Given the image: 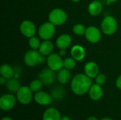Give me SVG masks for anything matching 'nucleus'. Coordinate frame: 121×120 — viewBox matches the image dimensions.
Wrapping results in <instances>:
<instances>
[{
    "mask_svg": "<svg viewBox=\"0 0 121 120\" xmlns=\"http://www.w3.org/2000/svg\"><path fill=\"white\" fill-rule=\"evenodd\" d=\"M46 62L48 68L55 71H59L64 68V60L62 59V57L57 54L52 53L48 55Z\"/></svg>",
    "mask_w": 121,
    "mask_h": 120,
    "instance_id": "obj_7",
    "label": "nucleus"
},
{
    "mask_svg": "<svg viewBox=\"0 0 121 120\" xmlns=\"http://www.w3.org/2000/svg\"><path fill=\"white\" fill-rule=\"evenodd\" d=\"M0 74L1 76L6 78L7 80L14 77L15 76L14 69L7 64L1 65V66L0 67Z\"/></svg>",
    "mask_w": 121,
    "mask_h": 120,
    "instance_id": "obj_21",
    "label": "nucleus"
},
{
    "mask_svg": "<svg viewBox=\"0 0 121 120\" xmlns=\"http://www.w3.org/2000/svg\"><path fill=\"white\" fill-rule=\"evenodd\" d=\"M6 86L9 91L11 93H17V91L21 88V83L18 80V79L13 77L7 80Z\"/></svg>",
    "mask_w": 121,
    "mask_h": 120,
    "instance_id": "obj_22",
    "label": "nucleus"
},
{
    "mask_svg": "<svg viewBox=\"0 0 121 120\" xmlns=\"http://www.w3.org/2000/svg\"><path fill=\"white\" fill-rule=\"evenodd\" d=\"M89 98L94 101H98L101 99L104 95V90L101 86L96 83L91 86L89 91Z\"/></svg>",
    "mask_w": 121,
    "mask_h": 120,
    "instance_id": "obj_14",
    "label": "nucleus"
},
{
    "mask_svg": "<svg viewBox=\"0 0 121 120\" xmlns=\"http://www.w3.org/2000/svg\"><path fill=\"white\" fill-rule=\"evenodd\" d=\"M103 11V5L99 0L93 1L89 4L88 11L93 16H99Z\"/></svg>",
    "mask_w": 121,
    "mask_h": 120,
    "instance_id": "obj_18",
    "label": "nucleus"
},
{
    "mask_svg": "<svg viewBox=\"0 0 121 120\" xmlns=\"http://www.w3.org/2000/svg\"><path fill=\"white\" fill-rule=\"evenodd\" d=\"M76 66V60L72 57H67L64 59V68L71 70Z\"/></svg>",
    "mask_w": 121,
    "mask_h": 120,
    "instance_id": "obj_25",
    "label": "nucleus"
},
{
    "mask_svg": "<svg viewBox=\"0 0 121 120\" xmlns=\"http://www.w3.org/2000/svg\"><path fill=\"white\" fill-rule=\"evenodd\" d=\"M16 103V98L12 94H4L0 98V108L4 111L12 110Z\"/></svg>",
    "mask_w": 121,
    "mask_h": 120,
    "instance_id": "obj_9",
    "label": "nucleus"
},
{
    "mask_svg": "<svg viewBox=\"0 0 121 120\" xmlns=\"http://www.w3.org/2000/svg\"><path fill=\"white\" fill-rule=\"evenodd\" d=\"M34 100L40 105L47 106L51 104L52 98L49 93L40 91L35 93V94L34 95Z\"/></svg>",
    "mask_w": 121,
    "mask_h": 120,
    "instance_id": "obj_12",
    "label": "nucleus"
},
{
    "mask_svg": "<svg viewBox=\"0 0 121 120\" xmlns=\"http://www.w3.org/2000/svg\"><path fill=\"white\" fill-rule=\"evenodd\" d=\"M72 44V37L68 34L60 35L56 41V45L60 50H65Z\"/></svg>",
    "mask_w": 121,
    "mask_h": 120,
    "instance_id": "obj_16",
    "label": "nucleus"
},
{
    "mask_svg": "<svg viewBox=\"0 0 121 120\" xmlns=\"http://www.w3.org/2000/svg\"><path fill=\"white\" fill-rule=\"evenodd\" d=\"M118 0H106V1L108 4H112V3H114V2H116V1H117Z\"/></svg>",
    "mask_w": 121,
    "mask_h": 120,
    "instance_id": "obj_31",
    "label": "nucleus"
},
{
    "mask_svg": "<svg viewBox=\"0 0 121 120\" xmlns=\"http://www.w3.org/2000/svg\"><path fill=\"white\" fill-rule=\"evenodd\" d=\"M53 44L51 41L50 40H44L43 42H41L40 46L39 47V52L40 53L43 55L44 57L45 56H48L50 54H52V51H53Z\"/></svg>",
    "mask_w": 121,
    "mask_h": 120,
    "instance_id": "obj_19",
    "label": "nucleus"
},
{
    "mask_svg": "<svg viewBox=\"0 0 121 120\" xmlns=\"http://www.w3.org/2000/svg\"><path fill=\"white\" fill-rule=\"evenodd\" d=\"M91 86V79L85 74H76L71 81V89L77 95H83L88 93Z\"/></svg>",
    "mask_w": 121,
    "mask_h": 120,
    "instance_id": "obj_1",
    "label": "nucleus"
},
{
    "mask_svg": "<svg viewBox=\"0 0 121 120\" xmlns=\"http://www.w3.org/2000/svg\"><path fill=\"white\" fill-rule=\"evenodd\" d=\"M61 120H71V119L67 116H63V117H62Z\"/></svg>",
    "mask_w": 121,
    "mask_h": 120,
    "instance_id": "obj_32",
    "label": "nucleus"
},
{
    "mask_svg": "<svg viewBox=\"0 0 121 120\" xmlns=\"http://www.w3.org/2000/svg\"><path fill=\"white\" fill-rule=\"evenodd\" d=\"M84 74L91 79H94L97 76L99 72V68L98 64L93 61L87 62L84 68Z\"/></svg>",
    "mask_w": 121,
    "mask_h": 120,
    "instance_id": "obj_13",
    "label": "nucleus"
},
{
    "mask_svg": "<svg viewBox=\"0 0 121 120\" xmlns=\"http://www.w3.org/2000/svg\"><path fill=\"white\" fill-rule=\"evenodd\" d=\"M86 40L91 43H97L101 38V33L100 30L95 26H89L86 28L85 33Z\"/></svg>",
    "mask_w": 121,
    "mask_h": 120,
    "instance_id": "obj_11",
    "label": "nucleus"
},
{
    "mask_svg": "<svg viewBox=\"0 0 121 120\" xmlns=\"http://www.w3.org/2000/svg\"><path fill=\"white\" fill-rule=\"evenodd\" d=\"M38 79L42 81L43 85L50 86L52 85L57 79V75L55 74V71L52 70L50 68L45 69L42 70L39 75Z\"/></svg>",
    "mask_w": 121,
    "mask_h": 120,
    "instance_id": "obj_8",
    "label": "nucleus"
},
{
    "mask_svg": "<svg viewBox=\"0 0 121 120\" xmlns=\"http://www.w3.org/2000/svg\"><path fill=\"white\" fill-rule=\"evenodd\" d=\"M57 79L61 84H66L67 83L69 80L71 79V72L70 70L62 68L60 70L57 74Z\"/></svg>",
    "mask_w": 121,
    "mask_h": 120,
    "instance_id": "obj_20",
    "label": "nucleus"
},
{
    "mask_svg": "<svg viewBox=\"0 0 121 120\" xmlns=\"http://www.w3.org/2000/svg\"><path fill=\"white\" fill-rule=\"evenodd\" d=\"M71 56L76 61H82L86 56L85 49L80 45H75L71 49Z\"/></svg>",
    "mask_w": 121,
    "mask_h": 120,
    "instance_id": "obj_15",
    "label": "nucleus"
},
{
    "mask_svg": "<svg viewBox=\"0 0 121 120\" xmlns=\"http://www.w3.org/2000/svg\"><path fill=\"white\" fill-rule=\"evenodd\" d=\"M43 83L38 79H35V80L32 81L30 83L29 87L33 93H37L38 91H40V90L43 88Z\"/></svg>",
    "mask_w": 121,
    "mask_h": 120,
    "instance_id": "obj_23",
    "label": "nucleus"
},
{
    "mask_svg": "<svg viewBox=\"0 0 121 120\" xmlns=\"http://www.w3.org/2000/svg\"><path fill=\"white\" fill-rule=\"evenodd\" d=\"M55 25L50 21L43 23L39 28L38 35L43 40H50L55 34Z\"/></svg>",
    "mask_w": 121,
    "mask_h": 120,
    "instance_id": "obj_5",
    "label": "nucleus"
},
{
    "mask_svg": "<svg viewBox=\"0 0 121 120\" xmlns=\"http://www.w3.org/2000/svg\"><path fill=\"white\" fill-rule=\"evenodd\" d=\"M86 30V28L83 24H81V23H77L74 25L72 28L73 33L75 35H79V36L85 35Z\"/></svg>",
    "mask_w": 121,
    "mask_h": 120,
    "instance_id": "obj_24",
    "label": "nucleus"
},
{
    "mask_svg": "<svg viewBox=\"0 0 121 120\" xmlns=\"http://www.w3.org/2000/svg\"><path fill=\"white\" fill-rule=\"evenodd\" d=\"M65 50H60V56L62 57H63V56H65Z\"/></svg>",
    "mask_w": 121,
    "mask_h": 120,
    "instance_id": "obj_33",
    "label": "nucleus"
},
{
    "mask_svg": "<svg viewBox=\"0 0 121 120\" xmlns=\"http://www.w3.org/2000/svg\"><path fill=\"white\" fill-rule=\"evenodd\" d=\"M87 120H99L96 117H94V116H91V117H89Z\"/></svg>",
    "mask_w": 121,
    "mask_h": 120,
    "instance_id": "obj_34",
    "label": "nucleus"
},
{
    "mask_svg": "<svg viewBox=\"0 0 121 120\" xmlns=\"http://www.w3.org/2000/svg\"><path fill=\"white\" fill-rule=\"evenodd\" d=\"M48 20L55 25H61L66 23L67 20V15L62 8H54L50 12L48 15Z\"/></svg>",
    "mask_w": 121,
    "mask_h": 120,
    "instance_id": "obj_4",
    "label": "nucleus"
},
{
    "mask_svg": "<svg viewBox=\"0 0 121 120\" xmlns=\"http://www.w3.org/2000/svg\"><path fill=\"white\" fill-rule=\"evenodd\" d=\"M33 91L28 86H21L16 93V98L18 101L22 105H28L33 100Z\"/></svg>",
    "mask_w": 121,
    "mask_h": 120,
    "instance_id": "obj_6",
    "label": "nucleus"
},
{
    "mask_svg": "<svg viewBox=\"0 0 121 120\" xmlns=\"http://www.w3.org/2000/svg\"><path fill=\"white\" fill-rule=\"evenodd\" d=\"M101 28L105 35H113L118 29V23L116 19L111 16H106L101 22Z\"/></svg>",
    "mask_w": 121,
    "mask_h": 120,
    "instance_id": "obj_3",
    "label": "nucleus"
},
{
    "mask_svg": "<svg viewBox=\"0 0 121 120\" xmlns=\"http://www.w3.org/2000/svg\"><path fill=\"white\" fill-rule=\"evenodd\" d=\"M101 120H113V119H111V118H109V117H106V118L102 119Z\"/></svg>",
    "mask_w": 121,
    "mask_h": 120,
    "instance_id": "obj_36",
    "label": "nucleus"
},
{
    "mask_svg": "<svg viewBox=\"0 0 121 120\" xmlns=\"http://www.w3.org/2000/svg\"><path fill=\"white\" fill-rule=\"evenodd\" d=\"M6 82H7V79L1 76V77H0V83H1V85H6Z\"/></svg>",
    "mask_w": 121,
    "mask_h": 120,
    "instance_id": "obj_30",
    "label": "nucleus"
},
{
    "mask_svg": "<svg viewBox=\"0 0 121 120\" xmlns=\"http://www.w3.org/2000/svg\"><path fill=\"white\" fill-rule=\"evenodd\" d=\"M95 79H95L96 83H97L100 86L104 85L106 82V76L104 74H99Z\"/></svg>",
    "mask_w": 121,
    "mask_h": 120,
    "instance_id": "obj_28",
    "label": "nucleus"
},
{
    "mask_svg": "<svg viewBox=\"0 0 121 120\" xmlns=\"http://www.w3.org/2000/svg\"><path fill=\"white\" fill-rule=\"evenodd\" d=\"M20 31L23 35L30 38L35 36V34L36 33V27L32 21L26 20L21 23Z\"/></svg>",
    "mask_w": 121,
    "mask_h": 120,
    "instance_id": "obj_10",
    "label": "nucleus"
},
{
    "mask_svg": "<svg viewBox=\"0 0 121 120\" xmlns=\"http://www.w3.org/2000/svg\"><path fill=\"white\" fill-rule=\"evenodd\" d=\"M72 2H74V3H77V2H79L81 0H71Z\"/></svg>",
    "mask_w": 121,
    "mask_h": 120,
    "instance_id": "obj_37",
    "label": "nucleus"
},
{
    "mask_svg": "<svg viewBox=\"0 0 121 120\" xmlns=\"http://www.w3.org/2000/svg\"><path fill=\"white\" fill-rule=\"evenodd\" d=\"M23 59L25 64L30 67L35 66L40 64H43L45 61L44 56L42 55L39 51L32 49L26 52Z\"/></svg>",
    "mask_w": 121,
    "mask_h": 120,
    "instance_id": "obj_2",
    "label": "nucleus"
},
{
    "mask_svg": "<svg viewBox=\"0 0 121 120\" xmlns=\"http://www.w3.org/2000/svg\"><path fill=\"white\" fill-rule=\"evenodd\" d=\"M28 44L32 50H37V49H39L41 43L38 37L33 36V37H30L28 40Z\"/></svg>",
    "mask_w": 121,
    "mask_h": 120,
    "instance_id": "obj_26",
    "label": "nucleus"
},
{
    "mask_svg": "<svg viewBox=\"0 0 121 120\" xmlns=\"http://www.w3.org/2000/svg\"><path fill=\"white\" fill-rule=\"evenodd\" d=\"M94 1H96V0H94Z\"/></svg>",
    "mask_w": 121,
    "mask_h": 120,
    "instance_id": "obj_38",
    "label": "nucleus"
},
{
    "mask_svg": "<svg viewBox=\"0 0 121 120\" xmlns=\"http://www.w3.org/2000/svg\"><path fill=\"white\" fill-rule=\"evenodd\" d=\"M61 119L62 116L60 112L54 108L47 109L43 115V120H61Z\"/></svg>",
    "mask_w": 121,
    "mask_h": 120,
    "instance_id": "obj_17",
    "label": "nucleus"
},
{
    "mask_svg": "<svg viewBox=\"0 0 121 120\" xmlns=\"http://www.w3.org/2000/svg\"><path fill=\"white\" fill-rule=\"evenodd\" d=\"M64 94H65L64 90H63L62 88H60V87H57V88H55L52 91L51 96H52V98H54V99H57V100H58V99L62 98L63 97Z\"/></svg>",
    "mask_w": 121,
    "mask_h": 120,
    "instance_id": "obj_27",
    "label": "nucleus"
},
{
    "mask_svg": "<svg viewBox=\"0 0 121 120\" xmlns=\"http://www.w3.org/2000/svg\"><path fill=\"white\" fill-rule=\"evenodd\" d=\"M116 87L119 89L121 90V75H120L117 79H116Z\"/></svg>",
    "mask_w": 121,
    "mask_h": 120,
    "instance_id": "obj_29",
    "label": "nucleus"
},
{
    "mask_svg": "<svg viewBox=\"0 0 121 120\" xmlns=\"http://www.w3.org/2000/svg\"><path fill=\"white\" fill-rule=\"evenodd\" d=\"M1 120H13V119H11L9 117H4L1 119Z\"/></svg>",
    "mask_w": 121,
    "mask_h": 120,
    "instance_id": "obj_35",
    "label": "nucleus"
}]
</instances>
